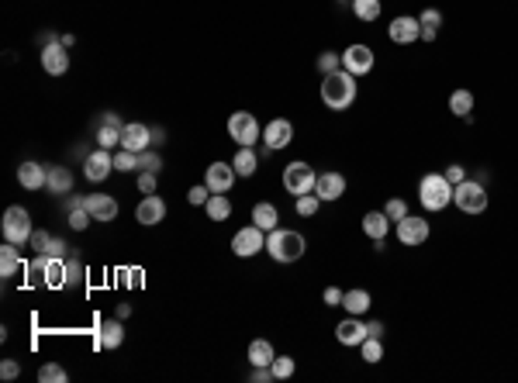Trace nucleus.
I'll list each match as a JSON object with an SVG mask.
<instances>
[{
	"instance_id": "obj_1",
	"label": "nucleus",
	"mask_w": 518,
	"mask_h": 383,
	"mask_svg": "<svg viewBox=\"0 0 518 383\" xmlns=\"http://www.w3.org/2000/svg\"><path fill=\"white\" fill-rule=\"evenodd\" d=\"M353 100H356V76L353 73L335 69V73L325 76V83H321V104L328 111H349Z\"/></svg>"
},
{
	"instance_id": "obj_2",
	"label": "nucleus",
	"mask_w": 518,
	"mask_h": 383,
	"mask_svg": "<svg viewBox=\"0 0 518 383\" xmlns=\"http://www.w3.org/2000/svg\"><path fill=\"white\" fill-rule=\"evenodd\" d=\"M418 201L425 211H442L453 204V183L446 180V173H429L418 183Z\"/></svg>"
},
{
	"instance_id": "obj_3",
	"label": "nucleus",
	"mask_w": 518,
	"mask_h": 383,
	"mask_svg": "<svg viewBox=\"0 0 518 383\" xmlns=\"http://www.w3.org/2000/svg\"><path fill=\"white\" fill-rule=\"evenodd\" d=\"M266 253L277 262H297L304 255V235H297L294 228H273L266 235Z\"/></svg>"
},
{
	"instance_id": "obj_4",
	"label": "nucleus",
	"mask_w": 518,
	"mask_h": 383,
	"mask_svg": "<svg viewBox=\"0 0 518 383\" xmlns=\"http://www.w3.org/2000/svg\"><path fill=\"white\" fill-rule=\"evenodd\" d=\"M453 204L463 214H484L487 211V190L480 180H463L453 187Z\"/></svg>"
},
{
	"instance_id": "obj_5",
	"label": "nucleus",
	"mask_w": 518,
	"mask_h": 383,
	"mask_svg": "<svg viewBox=\"0 0 518 383\" xmlns=\"http://www.w3.org/2000/svg\"><path fill=\"white\" fill-rule=\"evenodd\" d=\"M0 231H4V238L14 242V246L32 242V235H35L32 214L25 211V208H7V211H4V221H0Z\"/></svg>"
},
{
	"instance_id": "obj_6",
	"label": "nucleus",
	"mask_w": 518,
	"mask_h": 383,
	"mask_svg": "<svg viewBox=\"0 0 518 383\" xmlns=\"http://www.w3.org/2000/svg\"><path fill=\"white\" fill-rule=\"evenodd\" d=\"M315 183H318V173L311 170L308 163L297 159V163H287V166H283V187H287V194H294V197L311 194Z\"/></svg>"
},
{
	"instance_id": "obj_7",
	"label": "nucleus",
	"mask_w": 518,
	"mask_h": 383,
	"mask_svg": "<svg viewBox=\"0 0 518 383\" xmlns=\"http://www.w3.org/2000/svg\"><path fill=\"white\" fill-rule=\"evenodd\" d=\"M228 135H232L239 145H256V142L263 138V128H259V121H256V114L235 111V114L228 118Z\"/></svg>"
},
{
	"instance_id": "obj_8",
	"label": "nucleus",
	"mask_w": 518,
	"mask_h": 383,
	"mask_svg": "<svg viewBox=\"0 0 518 383\" xmlns=\"http://www.w3.org/2000/svg\"><path fill=\"white\" fill-rule=\"evenodd\" d=\"M263 249H266V231H263L259 224H249V228H242V231H235V238H232V253L242 255V259L263 253Z\"/></svg>"
},
{
	"instance_id": "obj_9",
	"label": "nucleus",
	"mask_w": 518,
	"mask_h": 383,
	"mask_svg": "<svg viewBox=\"0 0 518 383\" xmlns=\"http://www.w3.org/2000/svg\"><path fill=\"white\" fill-rule=\"evenodd\" d=\"M294 142V125L287 121V118H273L270 125L263 128V145H266V152H280V149H287Z\"/></svg>"
},
{
	"instance_id": "obj_10",
	"label": "nucleus",
	"mask_w": 518,
	"mask_h": 383,
	"mask_svg": "<svg viewBox=\"0 0 518 383\" xmlns=\"http://www.w3.org/2000/svg\"><path fill=\"white\" fill-rule=\"evenodd\" d=\"M111 170H115V156H111V149H97V152H90V156L83 159V176H86L90 183L108 180Z\"/></svg>"
},
{
	"instance_id": "obj_11",
	"label": "nucleus",
	"mask_w": 518,
	"mask_h": 383,
	"mask_svg": "<svg viewBox=\"0 0 518 383\" xmlns=\"http://www.w3.org/2000/svg\"><path fill=\"white\" fill-rule=\"evenodd\" d=\"M342 69L353 76H366L373 69V48L370 45H349L342 52Z\"/></svg>"
},
{
	"instance_id": "obj_12",
	"label": "nucleus",
	"mask_w": 518,
	"mask_h": 383,
	"mask_svg": "<svg viewBox=\"0 0 518 383\" xmlns=\"http://www.w3.org/2000/svg\"><path fill=\"white\" fill-rule=\"evenodd\" d=\"M121 149H128V152H145V149H153V128L142 125V121L124 125L121 128Z\"/></svg>"
},
{
	"instance_id": "obj_13",
	"label": "nucleus",
	"mask_w": 518,
	"mask_h": 383,
	"mask_svg": "<svg viewBox=\"0 0 518 383\" xmlns=\"http://www.w3.org/2000/svg\"><path fill=\"white\" fill-rule=\"evenodd\" d=\"M398 238H401V246H422V242H429V221L425 217H415V214L401 217Z\"/></svg>"
},
{
	"instance_id": "obj_14",
	"label": "nucleus",
	"mask_w": 518,
	"mask_h": 383,
	"mask_svg": "<svg viewBox=\"0 0 518 383\" xmlns=\"http://www.w3.org/2000/svg\"><path fill=\"white\" fill-rule=\"evenodd\" d=\"M235 166L232 163H214V166H207L204 173V183H207V190L211 194H228L232 190V183H235Z\"/></svg>"
},
{
	"instance_id": "obj_15",
	"label": "nucleus",
	"mask_w": 518,
	"mask_h": 383,
	"mask_svg": "<svg viewBox=\"0 0 518 383\" xmlns=\"http://www.w3.org/2000/svg\"><path fill=\"white\" fill-rule=\"evenodd\" d=\"M41 69H45L48 76H63V73L70 69V52H66V45L63 42L41 45Z\"/></svg>"
},
{
	"instance_id": "obj_16",
	"label": "nucleus",
	"mask_w": 518,
	"mask_h": 383,
	"mask_svg": "<svg viewBox=\"0 0 518 383\" xmlns=\"http://www.w3.org/2000/svg\"><path fill=\"white\" fill-rule=\"evenodd\" d=\"M162 217H166V201L156 197V194H145V197H142V204L135 208V221H138V224H145V228H153V224H160Z\"/></svg>"
},
{
	"instance_id": "obj_17",
	"label": "nucleus",
	"mask_w": 518,
	"mask_h": 383,
	"mask_svg": "<svg viewBox=\"0 0 518 383\" xmlns=\"http://www.w3.org/2000/svg\"><path fill=\"white\" fill-rule=\"evenodd\" d=\"M387 35H391V42L411 45V42H418V39H422V25H418V18H404V14H401V18L391 21Z\"/></svg>"
},
{
	"instance_id": "obj_18",
	"label": "nucleus",
	"mask_w": 518,
	"mask_h": 383,
	"mask_svg": "<svg viewBox=\"0 0 518 383\" xmlns=\"http://www.w3.org/2000/svg\"><path fill=\"white\" fill-rule=\"evenodd\" d=\"M83 208L90 211L93 221H115V217H118V201L108 197V194H90V197H83Z\"/></svg>"
},
{
	"instance_id": "obj_19",
	"label": "nucleus",
	"mask_w": 518,
	"mask_h": 383,
	"mask_svg": "<svg viewBox=\"0 0 518 383\" xmlns=\"http://www.w3.org/2000/svg\"><path fill=\"white\" fill-rule=\"evenodd\" d=\"M315 194L321 201H339L346 194V176L342 173H321L318 183H315Z\"/></svg>"
},
{
	"instance_id": "obj_20",
	"label": "nucleus",
	"mask_w": 518,
	"mask_h": 383,
	"mask_svg": "<svg viewBox=\"0 0 518 383\" xmlns=\"http://www.w3.org/2000/svg\"><path fill=\"white\" fill-rule=\"evenodd\" d=\"M18 183H21L25 190H45L48 170L39 166V163H21V166H18Z\"/></svg>"
},
{
	"instance_id": "obj_21",
	"label": "nucleus",
	"mask_w": 518,
	"mask_h": 383,
	"mask_svg": "<svg viewBox=\"0 0 518 383\" xmlns=\"http://www.w3.org/2000/svg\"><path fill=\"white\" fill-rule=\"evenodd\" d=\"M335 339L342 342V345H363V339H366V325L359 321L356 314H349L346 321H339V328H335Z\"/></svg>"
},
{
	"instance_id": "obj_22",
	"label": "nucleus",
	"mask_w": 518,
	"mask_h": 383,
	"mask_svg": "<svg viewBox=\"0 0 518 383\" xmlns=\"http://www.w3.org/2000/svg\"><path fill=\"white\" fill-rule=\"evenodd\" d=\"M387 228H391V217H387L384 211L363 214V231H366L373 242H384V238H387Z\"/></svg>"
},
{
	"instance_id": "obj_23",
	"label": "nucleus",
	"mask_w": 518,
	"mask_h": 383,
	"mask_svg": "<svg viewBox=\"0 0 518 383\" xmlns=\"http://www.w3.org/2000/svg\"><path fill=\"white\" fill-rule=\"evenodd\" d=\"M48 194H73V173L66 170V166H48Z\"/></svg>"
},
{
	"instance_id": "obj_24",
	"label": "nucleus",
	"mask_w": 518,
	"mask_h": 383,
	"mask_svg": "<svg viewBox=\"0 0 518 383\" xmlns=\"http://www.w3.org/2000/svg\"><path fill=\"white\" fill-rule=\"evenodd\" d=\"M124 342V328H121V318H111L101 325V335H97V345L101 349H121Z\"/></svg>"
},
{
	"instance_id": "obj_25",
	"label": "nucleus",
	"mask_w": 518,
	"mask_h": 383,
	"mask_svg": "<svg viewBox=\"0 0 518 383\" xmlns=\"http://www.w3.org/2000/svg\"><path fill=\"white\" fill-rule=\"evenodd\" d=\"M273 359H277V352H273V345L266 339L249 342V363L252 366H273Z\"/></svg>"
},
{
	"instance_id": "obj_26",
	"label": "nucleus",
	"mask_w": 518,
	"mask_h": 383,
	"mask_svg": "<svg viewBox=\"0 0 518 383\" xmlns=\"http://www.w3.org/2000/svg\"><path fill=\"white\" fill-rule=\"evenodd\" d=\"M342 307H346L349 314L363 318V314L370 311V290H363V287H356V290H346V297H342Z\"/></svg>"
},
{
	"instance_id": "obj_27",
	"label": "nucleus",
	"mask_w": 518,
	"mask_h": 383,
	"mask_svg": "<svg viewBox=\"0 0 518 383\" xmlns=\"http://www.w3.org/2000/svg\"><path fill=\"white\" fill-rule=\"evenodd\" d=\"M232 166L239 176H252L256 166H259V156L252 152V145H239V152H235V159H232Z\"/></svg>"
},
{
	"instance_id": "obj_28",
	"label": "nucleus",
	"mask_w": 518,
	"mask_h": 383,
	"mask_svg": "<svg viewBox=\"0 0 518 383\" xmlns=\"http://www.w3.org/2000/svg\"><path fill=\"white\" fill-rule=\"evenodd\" d=\"M25 262H21V253H18V246L14 242H7L4 249H0V276H14L18 269H21Z\"/></svg>"
},
{
	"instance_id": "obj_29",
	"label": "nucleus",
	"mask_w": 518,
	"mask_h": 383,
	"mask_svg": "<svg viewBox=\"0 0 518 383\" xmlns=\"http://www.w3.org/2000/svg\"><path fill=\"white\" fill-rule=\"evenodd\" d=\"M418 25H422V39H425V42H436L439 28H442V14H439L436 7H429V11L418 14Z\"/></svg>"
},
{
	"instance_id": "obj_30",
	"label": "nucleus",
	"mask_w": 518,
	"mask_h": 383,
	"mask_svg": "<svg viewBox=\"0 0 518 383\" xmlns=\"http://www.w3.org/2000/svg\"><path fill=\"white\" fill-rule=\"evenodd\" d=\"M277 221H280V214L273 204H256V208H252V224H259L263 231H273Z\"/></svg>"
},
{
	"instance_id": "obj_31",
	"label": "nucleus",
	"mask_w": 518,
	"mask_h": 383,
	"mask_svg": "<svg viewBox=\"0 0 518 383\" xmlns=\"http://www.w3.org/2000/svg\"><path fill=\"white\" fill-rule=\"evenodd\" d=\"M204 211H207L211 221H225V217L232 214V201H228L225 194H211V201L204 204Z\"/></svg>"
},
{
	"instance_id": "obj_32",
	"label": "nucleus",
	"mask_w": 518,
	"mask_h": 383,
	"mask_svg": "<svg viewBox=\"0 0 518 383\" xmlns=\"http://www.w3.org/2000/svg\"><path fill=\"white\" fill-rule=\"evenodd\" d=\"M449 111H453L456 118H467V114L474 111V93H470V90H456V93L449 97Z\"/></svg>"
},
{
	"instance_id": "obj_33",
	"label": "nucleus",
	"mask_w": 518,
	"mask_h": 383,
	"mask_svg": "<svg viewBox=\"0 0 518 383\" xmlns=\"http://www.w3.org/2000/svg\"><path fill=\"white\" fill-rule=\"evenodd\" d=\"M318 204H321V197L311 190V194H301V197H294V208H297V214L301 217H315L318 214Z\"/></svg>"
},
{
	"instance_id": "obj_34",
	"label": "nucleus",
	"mask_w": 518,
	"mask_h": 383,
	"mask_svg": "<svg viewBox=\"0 0 518 383\" xmlns=\"http://www.w3.org/2000/svg\"><path fill=\"white\" fill-rule=\"evenodd\" d=\"M353 14L359 21H377L380 18V0H353Z\"/></svg>"
},
{
	"instance_id": "obj_35",
	"label": "nucleus",
	"mask_w": 518,
	"mask_h": 383,
	"mask_svg": "<svg viewBox=\"0 0 518 383\" xmlns=\"http://www.w3.org/2000/svg\"><path fill=\"white\" fill-rule=\"evenodd\" d=\"M359 352H363V359L366 363H380L384 359V345H380V339H363V345H359Z\"/></svg>"
},
{
	"instance_id": "obj_36",
	"label": "nucleus",
	"mask_w": 518,
	"mask_h": 383,
	"mask_svg": "<svg viewBox=\"0 0 518 383\" xmlns=\"http://www.w3.org/2000/svg\"><path fill=\"white\" fill-rule=\"evenodd\" d=\"M39 380L41 383H66L70 377H66V370H63L59 363H45V366L39 370Z\"/></svg>"
},
{
	"instance_id": "obj_37",
	"label": "nucleus",
	"mask_w": 518,
	"mask_h": 383,
	"mask_svg": "<svg viewBox=\"0 0 518 383\" xmlns=\"http://www.w3.org/2000/svg\"><path fill=\"white\" fill-rule=\"evenodd\" d=\"M97 145H101V149H115V145H121V128L101 125V131H97Z\"/></svg>"
},
{
	"instance_id": "obj_38",
	"label": "nucleus",
	"mask_w": 518,
	"mask_h": 383,
	"mask_svg": "<svg viewBox=\"0 0 518 383\" xmlns=\"http://www.w3.org/2000/svg\"><path fill=\"white\" fill-rule=\"evenodd\" d=\"M138 170H145V173H160V170H162V159H160V152H153V149H145V152H138Z\"/></svg>"
},
{
	"instance_id": "obj_39",
	"label": "nucleus",
	"mask_w": 518,
	"mask_h": 383,
	"mask_svg": "<svg viewBox=\"0 0 518 383\" xmlns=\"http://www.w3.org/2000/svg\"><path fill=\"white\" fill-rule=\"evenodd\" d=\"M270 370H273V380H287V377H294V359L290 356H277Z\"/></svg>"
},
{
	"instance_id": "obj_40",
	"label": "nucleus",
	"mask_w": 518,
	"mask_h": 383,
	"mask_svg": "<svg viewBox=\"0 0 518 383\" xmlns=\"http://www.w3.org/2000/svg\"><path fill=\"white\" fill-rule=\"evenodd\" d=\"M115 170H121V173L138 170V152H128V149H121L118 156H115Z\"/></svg>"
},
{
	"instance_id": "obj_41",
	"label": "nucleus",
	"mask_w": 518,
	"mask_h": 383,
	"mask_svg": "<svg viewBox=\"0 0 518 383\" xmlns=\"http://www.w3.org/2000/svg\"><path fill=\"white\" fill-rule=\"evenodd\" d=\"M318 69L328 76V73H335V69H342V55H335V52H321L318 55Z\"/></svg>"
},
{
	"instance_id": "obj_42",
	"label": "nucleus",
	"mask_w": 518,
	"mask_h": 383,
	"mask_svg": "<svg viewBox=\"0 0 518 383\" xmlns=\"http://www.w3.org/2000/svg\"><path fill=\"white\" fill-rule=\"evenodd\" d=\"M90 221H93V217H90L86 208H73V211H70V228H73V231H83Z\"/></svg>"
},
{
	"instance_id": "obj_43",
	"label": "nucleus",
	"mask_w": 518,
	"mask_h": 383,
	"mask_svg": "<svg viewBox=\"0 0 518 383\" xmlns=\"http://www.w3.org/2000/svg\"><path fill=\"white\" fill-rule=\"evenodd\" d=\"M384 214H387V217H391V221L398 224L401 217H408V204H404L401 197H394V201H387V208H384Z\"/></svg>"
},
{
	"instance_id": "obj_44",
	"label": "nucleus",
	"mask_w": 518,
	"mask_h": 383,
	"mask_svg": "<svg viewBox=\"0 0 518 383\" xmlns=\"http://www.w3.org/2000/svg\"><path fill=\"white\" fill-rule=\"evenodd\" d=\"M342 297H346V290H339V287H325V294H321L325 307H342Z\"/></svg>"
},
{
	"instance_id": "obj_45",
	"label": "nucleus",
	"mask_w": 518,
	"mask_h": 383,
	"mask_svg": "<svg viewBox=\"0 0 518 383\" xmlns=\"http://www.w3.org/2000/svg\"><path fill=\"white\" fill-rule=\"evenodd\" d=\"M187 197H190V204H198V208H204V204L211 201V190H207V183H200V187H194V190H190Z\"/></svg>"
},
{
	"instance_id": "obj_46",
	"label": "nucleus",
	"mask_w": 518,
	"mask_h": 383,
	"mask_svg": "<svg viewBox=\"0 0 518 383\" xmlns=\"http://www.w3.org/2000/svg\"><path fill=\"white\" fill-rule=\"evenodd\" d=\"M138 190L142 194H156V173H138Z\"/></svg>"
},
{
	"instance_id": "obj_47",
	"label": "nucleus",
	"mask_w": 518,
	"mask_h": 383,
	"mask_svg": "<svg viewBox=\"0 0 518 383\" xmlns=\"http://www.w3.org/2000/svg\"><path fill=\"white\" fill-rule=\"evenodd\" d=\"M18 373H21L18 359H4V363H0V377H4V380H14Z\"/></svg>"
},
{
	"instance_id": "obj_48",
	"label": "nucleus",
	"mask_w": 518,
	"mask_h": 383,
	"mask_svg": "<svg viewBox=\"0 0 518 383\" xmlns=\"http://www.w3.org/2000/svg\"><path fill=\"white\" fill-rule=\"evenodd\" d=\"M249 380H252V383H270V380H273V370H270V366H252Z\"/></svg>"
},
{
	"instance_id": "obj_49",
	"label": "nucleus",
	"mask_w": 518,
	"mask_h": 383,
	"mask_svg": "<svg viewBox=\"0 0 518 383\" xmlns=\"http://www.w3.org/2000/svg\"><path fill=\"white\" fill-rule=\"evenodd\" d=\"M446 180L456 187V183H463V180H467V170H463V166H446Z\"/></svg>"
},
{
	"instance_id": "obj_50",
	"label": "nucleus",
	"mask_w": 518,
	"mask_h": 383,
	"mask_svg": "<svg viewBox=\"0 0 518 383\" xmlns=\"http://www.w3.org/2000/svg\"><path fill=\"white\" fill-rule=\"evenodd\" d=\"M80 273H83L80 262H66V283H80Z\"/></svg>"
},
{
	"instance_id": "obj_51",
	"label": "nucleus",
	"mask_w": 518,
	"mask_h": 383,
	"mask_svg": "<svg viewBox=\"0 0 518 383\" xmlns=\"http://www.w3.org/2000/svg\"><path fill=\"white\" fill-rule=\"evenodd\" d=\"M48 242H52V238H48L45 231H35V235H32V246L39 249V255H45V249H48Z\"/></svg>"
},
{
	"instance_id": "obj_52",
	"label": "nucleus",
	"mask_w": 518,
	"mask_h": 383,
	"mask_svg": "<svg viewBox=\"0 0 518 383\" xmlns=\"http://www.w3.org/2000/svg\"><path fill=\"white\" fill-rule=\"evenodd\" d=\"M45 255H59V259H63V255H66V242L52 238V242H48V249H45Z\"/></svg>"
},
{
	"instance_id": "obj_53",
	"label": "nucleus",
	"mask_w": 518,
	"mask_h": 383,
	"mask_svg": "<svg viewBox=\"0 0 518 383\" xmlns=\"http://www.w3.org/2000/svg\"><path fill=\"white\" fill-rule=\"evenodd\" d=\"M366 335H370V339H384V325H380V321H370V325H366Z\"/></svg>"
},
{
	"instance_id": "obj_54",
	"label": "nucleus",
	"mask_w": 518,
	"mask_h": 383,
	"mask_svg": "<svg viewBox=\"0 0 518 383\" xmlns=\"http://www.w3.org/2000/svg\"><path fill=\"white\" fill-rule=\"evenodd\" d=\"M104 125H111V128H124V125H121V118L115 114V111H111V114H104Z\"/></svg>"
},
{
	"instance_id": "obj_55",
	"label": "nucleus",
	"mask_w": 518,
	"mask_h": 383,
	"mask_svg": "<svg viewBox=\"0 0 518 383\" xmlns=\"http://www.w3.org/2000/svg\"><path fill=\"white\" fill-rule=\"evenodd\" d=\"M166 142V131L162 128H153V145H162Z\"/></svg>"
},
{
	"instance_id": "obj_56",
	"label": "nucleus",
	"mask_w": 518,
	"mask_h": 383,
	"mask_svg": "<svg viewBox=\"0 0 518 383\" xmlns=\"http://www.w3.org/2000/svg\"><path fill=\"white\" fill-rule=\"evenodd\" d=\"M131 314V304H118V318H128Z\"/></svg>"
},
{
	"instance_id": "obj_57",
	"label": "nucleus",
	"mask_w": 518,
	"mask_h": 383,
	"mask_svg": "<svg viewBox=\"0 0 518 383\" xmlns=\"http://www.w3.org/2000/svg\"><path fill=\"white\" fill-rule=\"evenodd\" d=\"M339 4H349V0H339Z\"/></svg>"
}]
</instances>
